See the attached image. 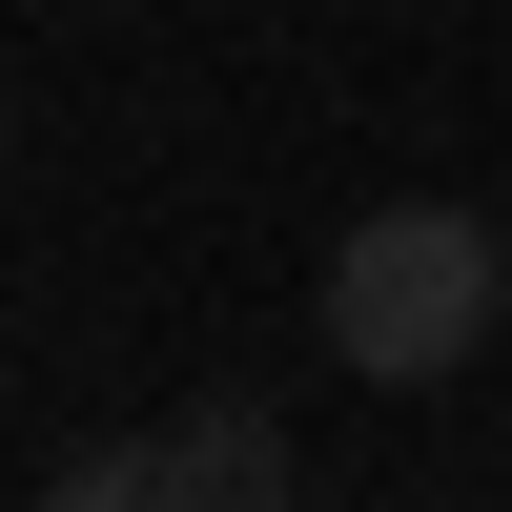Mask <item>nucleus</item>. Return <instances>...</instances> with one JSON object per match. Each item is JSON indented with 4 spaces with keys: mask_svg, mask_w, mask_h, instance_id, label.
<instances>
[{
    "mask_svg": "<svg viewBox=\"0 0 512 512\" xmlns=\"http://www.w3.org/2000/svg\"><path fill=\"white\" fill-rule=\"evenodd\" d=\"M21 512H226V492H205L185 410H164V431H123V451H62V472H41Z\"/></svg>",
    "mask_w": 512,
    "mask_h": 512,
    "instance_id": "2",
    "label": "nucleus"
},
{
    "mask_svg": "<svg viewBox=\"0 0 512 512\" xmlns=\"http://www.w3.org/2000/svg\"><path fill=\"white\" fill-rule=\"evenodd\" d=\"M492 308H512V226L492 205H369L328 246V287H308L328 369H369V390H451L492 349Z\"/></svg>",
    "mask_w": 512,
    "mask_h": 512,
    "instance_id": "1",
    "label": "nucleus"
},
{
    "mask_svg": "<svg viewBox=\"0 0 512 512\" xmlns=\"http://www.w3.org/2000/svg\"><path fill=\"white\" fill-rule=\"evenodd\" d=\"M287 512H328V492H287Z\"/></svg>",
    "mask_w": 512,
    "mask_h": 512,
    "instance_id": "3",
    "label": "nucleus"
}]
</instances>
